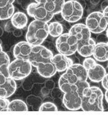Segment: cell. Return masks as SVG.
Returning a JSON list of instances; mask_svg holds the SVG:
<instances>
[{
	"label": "cell",
	"instance_id": "3",
	"mask_svg": "<svg viewBox=\"0 0 108 126\" xmlns=\"http://www.w3.org/2000/svg\"><path fill=\"white\" fill-rule=\"evenodd\" d=\"M48 35L47 23L35 20L32 21L29 25L26 34V40L32 46L41 45Z\"/></svg>",
	"mask_w": 108,
	"mask_h": 126
},
{
	"label": "cell",
	"instance_id": "25",
	"mask_svg": "<svg viewBox=\"0 0 108 126\" xmlns=\"http://www.w3.org/2000/svg\"><path fill=\"white\" fill-rule=\"evenodd\" d=\"M9 100L7 98L0 97V111H7Z\"/></svg>",
	"mask_w": 108,
	"mask_h": 126
},
{
	"label": "cell",
	"instance_id": "23",
	"mask_svg": "<svg viewBox=\"0 0 108 126\" xmlns=\"http://www.w3.org/2000/svg\"><path fill=\"white\" fill-rule=\"evenodd\" d=\"M40 111H57V107L53 103L46 102L43 103L40 107Z\"/></svg>",
	"mask_w": 108,
	"mask_h": 126
},
{
	"label": "cell",
	"instance_id": "14",
	"mask_svg": "<svg viewBox=\"0 0 108 126\" xmlns=\"http://www.w3.org/2000/svg\"><path fill=\"white\" fill-rule=\"evenodd\" d=\"M10 63L9 55L3 51L0 44V84H3L9 77L7 67Z\"/></svg>",
	"mask_w": 108,
	"mask_h": 126
},
{
	"label": "cell",
	"instance_id": "2",
	"mask_svg": "<svg viewBox=\"0 0 108 126\" xmlns=\"http://www.w3.org/2000/svg\"><path fill=\"white\" fill-rule=\"evenodd\" d=\"M103 94L96 87H89L83 91L81 108L83 111H103Z\"/></svg>",
	"mask_w": 108,
	"mask_h": 126
},
{
	"label": "cell",
	"instance_id": "19",
	"mask_svg": "<svg viewBox=\"0 0 108 126\" xmlns=\"http://www.w3.org/2000/svg\"><path fill=\"white\" fill-rule=\"evenodd\" d=\"M11 22L13 27L17 29H22L27 26L28 22V17L23 12H17L14 13L11 17Z\"/></svg>",
	"mask_w": 108,
	"mask_h": 126
},
{
	"label": "cell",
	"instance_id": "18",
	"mask_svg": "<svg viewBox=\"0 0 108 126\" xmlns=\"http://www.w3.org/2000/svg\"><path fill=\"white\" fill-rule=\"evenodd\" d=\"M64 0H44L43 5L45 9L54 16L60 13Z\"/></svg>",
	"mask_w": 108,
	"mask_h": 126
},
{
	"label": "cell",
	"instance_id": "6",
	"mask_svg": "<svg viewBox=\"0 0 108 126\" xmlns=\"http://www.w3.org/2000/svg\"><path fill=\"white\" fill-rule=\"evenodd\" d=\"M56 47L59 53L69 56L75 53L77 50V40L70 33H64L58 36Z\"/></svg>",
	"mask_w": 108,
	"mask_h": 126
},
{
	"label": "cell",
	"instance_id": "13",
	"mask_svg": "<svg viewBox=\"0 0 108 126\" xmlns=\"http://www.w3.org/2000/svg\"><path fill=\"white\" fill-rule=\"evenodd\" d=\"M69 33L74 36L77 41L91 38V33L85 24L77 23L74 24L70 29Z\"/></svg>",
	"mask_w": 108,
	"mask_h": 126
},
{
	"label": "cell",
	"instance_id": "15",
	"mask_svg": "<svg viewBox=\"0 0 108 126\" xmlns=\"http://www.w3.org/2000/svg\"><path fill=\"white\" fill-rule=\"evenodd\" d=\"M15 80L11 78H7L3 84H0V97L7 98L12 95L16 90Z\"/></svg>",
	"mask_w": 108,
	"mask_h": 126
},
{
	"label": "cell",
	"instance_id": "24",
	"mask_svg": "<svg viewBox=\"0 0 108 126\" xmlns=\"http://www.w3.org/2000/svg\"><path fill=\"white\" fill-rule=\"evenodd\" d=\"M96 64L97 63L93 59L91 58H87L85 59V60L83 61L82 65L87 71V70L93 68Z\"/></svg>",
	"mask_w": 108,
	"mask_h": 126
},
{
	"label": "cell",
	"instance_id": "29",
	"mask_svg": "<svg viewBox=\"0 0 108 126\" xmlns=\"http://www.w3.org/2000/svg\"><path fill=\"white\" fill-rule=\"evenodd\" d=\"M105 98L106 101L108 102V89L106 90V92L105 94Z\"/></svg>",
	"mask_w": 108,
	"mask_h": 126
},
{
	"label": "cell",
	"instance_id": "22",
	"mask_svg": "<svg viewBox=\"0 0 108 126\" xmlns=\"http://www.w3.org/2000/svg\"><path fill=\"white\" fill-rule=\"evenodd\" d=\"M15 8L13 4L0 7V20L9 19L14 13Z\"/></svg>",
	"mask_w": 108,
	"mask_h": 126
},
{
	"label": "cell",
	"instance_id": "4",
	"mask_svg": "<svg viewBox=\"0 0 108 126\" xmlns=\"http://www.w3.org/2000/svg\"><path fill=\"white\" fill-rule=\"evenodd\" d=\"M32 67L28 60L15 59L10 63L7 67L9 77L15 81L24 79L31 73Z\"/></svg>",
	"mask_w": 108,
	"mask_h": 126
},
{
	"label": "cell",
	"instance_id": "30",
	"mask_svg": "<svg viewBox=\"0 0 108 126\" xmlns=\"http://www.w3.org/2000/svg\"><path fill=\"white\" fill-rule=\"evenodd\" d=\"M35 1L38 3H41V4H43L44 3V0H35Z\"/></svg>",
	"mask_w": 108,
	"mask_h": 126
},
{
	"label": "cell",
	"instance_id": "1",
	"mask_svg": "<svg viewBox=\"0 0 108 126\" xmlns=\"http://www.w3.org/2000/svg\"><path fill=\"white\" fill-rule=\"evenodd\" d=\"M52 52L42 45L33 46L28 60L38 73L44 78L53 77L57 70L52 61Z\"/></svg>",
	"mask_w": 108,
	"mask_h": 126
},
{
	"label": "cell",
	"instance_id": "7",
	"mask_svg": "<svg viewBox=\"0 0 108 126\" xmlns=\"http://www.w3.org/2000/svg\"><path fill=\"white\" fill-rule=\"evenodd\" d=\"M108 18L102 12L96 11L90 13L85 21L86 25L91 33L99 34L105 31L108 28Z\"/></svg>",
	"mask_w": 108,
	"mask_h": 126
},
{
	"label": "cell",
	"instance_id": "16",
	"mask_svg": "<svg viewBox=\"0 0 108 126\" xmlns=\"http://www.w3.org/2000/svg\"><path fill=\"white\" fill-rule=\"evenodd\" d=\"M106 74L105 68L99 64H96L93 68L87 70L88 78L94 82H100Z\"/></svg>",
	"mask_w": 108,
	"mask_h": 126
},
{
	"label": "cell",
	"instance_id": "17",
	"mask_svg": "<svg viewBox=\"0 0 108 126\" xmlns=\"http://www.w3.org/2000/svg\"><path fill=\"white\" fill-rule=\"evenodd\" d=\"M92 55L96 61L105 62L108 59V45L107 43L100 42L95 44Z\"/></svg>",
	"mask_w": 108,
	"mask_h": 126
},
{
	"label": "cell",
	"instance_id": "28",
	"mask_svg": "<svg viewBox=\"0 0 108 126\" xmlns=\"http://www.w3.org/2000/svg\"><path fill=\"white\" fill-rule=\"evenodd\" d=\"M102 13L106 17L108 18V6L105 7V8L103 10Z\"/></svg>",
	"mask_w": 108,
	"mask_h": 126
},
{
	"label": "cell",
	"instance_id": "11",
	"mask_svg": "<svg viewBox=\"0 0 108 126\" xmlns=\"http://www.w3.org/2000/svg\"><path fill=\"white\" fill-rule=\"evenodd\" d=\"M52 61L57 70V72H64L73 63L72 60L68 56L59 53L53 55Z\"/></svg>",
	"mask_w": 108,
	"mask_h": 126
},
{
	"label": "cell",
	"instance_id": "26",
	"mask_svg": "<svg viewBox=\"0 0 108 126\" xmlns=\"http://www.w3.org/2000/svg\"><path fill=\"white\" fill-rule=\"evenodd\" d=\"M15 0H0V7L6 6V5L13 4Z\"/></svg>",
	"mask_w": 108,
	"mask_h": 126
},
{
	"label": "cell",
	"instance_id": "5",
	"mask_svg": "<svg viewBox=\"0 0 108 126\" xmlns=\"http://www.w3.org/2000/svg\"><path fill=\"white\" fill-rule=\"evenodd\" d=\"M60 13L63 19L70 23H74L82 17L83 7L79 1L69 0L63 4Z\"/></svg>",
	"mask_w": 108,
	"mask_h": 126
},
{
	"label": "cell",
	"instance_id": "10",
	"mask_svg": "<svg viewBox=\"0 0 108 126\" xmlns=\"http://www.w3.org/2000/svg\"><path fill=\"white\" fill-rule=\"evenodd\" d=\"M95 42L92 38L77 41V51L83 57H89L92 55Z\"/></svg>",
	"mask_w": 108,
	"mask_h": 126
},
{
	"label": "cell",
	"instance_id": "20",
	"mask_svg": "<svg viewBox=\"0 0 108 126\" xmlns=\"http://www.w3.org/2000/svg\"><path fill=\"white\" fill-rule=\"evenodd\" d=\"M28 106L26 103L19 99L13 100L9 102L7 107V111H27Z\"/></svg>",
	"mask_w": 108,
	"mask_h": 126
},
{
	"label": "cell",
	"instance_id": "12",
	"mask_svg": "<svg viewBox=\"0 0 108 126\" xmlns=\"http://www.w3.org/2000/svg\"><path fill=\"white\" fill-rule=\"evenodd\" d=\"M32 47L27 41H21L15 46L13 50L14 56L15 59L28 60Z\"/></svg>",
	"mask_w": 108,
	"mask_h": 126
},
{
	"label": "cell",
	"instance_id": "9",
	"mask_svg": "<svg viewBox=\"0 0 108 126\" xmlns=\"http://www.w3.org/2000/svg\"><path fill=\"white\" fill-rule=\"evenodd\" d=\"M63 102L66 108L72 111L81 108L82 95L77 91H69L64 93Z\"/></svg>",
	"mask_w": 108,
	"mask_h": 126
},
{
	"label": "cell",
	"instance_id": "27",
	"mask_svg": "<svg viewBox=\"0 0 108 126\" xmlns=\"http://www.w3.org/2000/svg\"><path fill=\"white\" fill-rule=\"evenodd\" d=\"M102 82V85L103 88L106 90L108 89V75L107 73L106 76L103 77V78L101 81Z\"/></svg>",
	"mask_w": 108,
	"mask_h": 126
},
{
	"label": "cell",
	"instance_id": "21",
	"mask_svg": "<svg viewBox=\"0 0 108 126\" xmlns=\"http://www.w3.org/2000/svg\"><path fill=\"white\" fill-rule=\"evenodd\" d=\"M49 34L53 37H58L63 32V25L58 22H51L48 24Z\"/></svg>",
	"mask_w": 108,
	"mask_h": 126
},
{
	"label": "cell",
	"instance_id": "8",
	"mask_svg": "<svg viewBox=\"0 0 108 126\" xmlns=\"http://www.w3.org/2000/svg\"><path fill=\"white\" fill-rule=\"evenodd\" d=\"M27 13L35 20L46 22V23L52 19L54 15L45 9L43 4L38 3H30L27 7Z\"/></svg>",
	"mask_w": 108,
	"mask_h": 126
}]
</instances>
